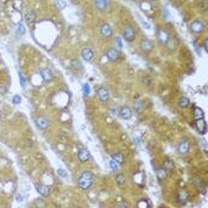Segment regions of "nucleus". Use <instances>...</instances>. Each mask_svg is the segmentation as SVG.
Here are the masks:
<instances>
[{
  "label": "nucleus",
  "instance_id": "ddd939ff",
  "mask_svg": "<svg viewBox=\"0 0 208 208\" xmlns=\"http://www.w3.org/2000/svg\"><path fill=\"white\" fill-rule=\"evenodd\" d=\"M157 36H158V39H160V42L163 43V44L168 43V41L170 39V37H169V35H168V32L164 31V30H160Z\"/></svg>",
  "mask_w": 208,
  "mask_h": 208
},
{
  "label": "nucleus",
  "instance_id": "9b49d317",
  "mask_svg": "<svg viewBox=\"0 0 208 208\" xmlns=\"http://www.w3.org/2000/svg\"><path fill=\"white\" fill-rule=\"evenodd\" d=\"M81 55H82V58L86 59V61H92V58H93V56H94V54H93V51H92L91 48H85V49H82Z\"/></svg>",
  "mask_w": 208,
  "mask_h": 208
},
{
  "label": "nucleus",
  "instance_id": "4c0bfd02",
  "mask_svg": "<svg viewBox=\"0 0 208 208\" xmlns=\"http://www.w3.org/2000/svg\"><path fill=\"white\" fill-rule=\"evenodd\" d=\"M203 48H205V50L207 51V41H205V46Z\"/></svg>",
  "mask_w": 208,
  "mask_h": 208
},
{
  "label": "nucleus",
  "instance_id": "cd10ccee",
  "mask_svg": "<svg viewBox=\"0 0 208 208\" xmlns=\"http://www.w3.org/2000/svg\"><path fill=\"white\" fill-rule=\"evenodd\" d=\"M24 32H25V29H24L23 24H19V25H18V27H17V33L24 35Z\"/></svg>",
  "mask_w": 208,
  "mask_h": 208
},
{
  "label": "nucleus",
  "instance_id": "e433bc0d",
  "mask_svg": "<svg viewBox=\"0 0 208 208\" xmlns=\"http://www.w3.org/2000/svg\"><path fill=\"white\" fill-rule=\"evenodd\" d=\"M59 174H61L62 176H67V174H64V173L62 171V169H61V170H59Z\"/></svg>",
  "mask_w": 208,
  "mask_h": 208
},
{
  "label": "nucleus",
  "instance_id": "f03ea898",
  "mask_svg": "<svg viewBox=\"0 0 208 208\" xmlns=\"http://www.w3.org/2000/svg\"><path fill=\"white\" fill-rule=\"evenodd\" d=\"M123 35H124V38L127 42H132L136 38V32H134V29L132 26H126L123 31Z\"/></svg>",
  "mask_w": 208,
  "mask_h": 208
},
{
  "label": "nucleus",
  "instance_id": "0eeeda50",
  "mask_svg": "<svg viewBox=\"0 0 208 208\" xmlns=\"http://www.w3.org/2000/svg\"><path fill=\"white\" fill-rule=\"evenodd\" d=\"M98 96H99V99H100L102 102H106L108 100V98H110V93H108V91L105 87H101L98 91Z\"/></svg>",
  "mask_w": 208,
  "mask_h": 208
},
{
  "label": "nucleus",
  "instance_id": "c85d7f7f",
  "mask_svg": "<svg viewBox=\"0 0 208 208\" xmlns=\"http://www.w3.org/2000/svg\"><path fill=\"white\" fill-rule=\"evenodd\" d=\"M73 64H74V67H75V68H77V69H78V70H82V65H81V63H80V62L77 61V59H74V61H73Z\"/></svg>",
  "mask_w": 208,
  "mask_h": 208
},
{
  "label": "nucleus",
  "instance_id": "473e14b6",
  "mask_svg": "<svg viewBox=\"0 0 208 208\" xmlns=\"http://www.w3.org/2000/svg\"><path fill=\"white\" fill-rule=\"evenodd\" d=\"M6 92V87L4 85H0V94H4Z\"/></svg>",
  "mask_w": 208,
  "mask_h": 208
},
{
  "label": "nucleus",
  "instance_id": "72a5a7b5",
  "mask_svg": "<svg viewBox=\"0 0 208 208\" xmlns=\"http://www.w3.org/2000/svg\"><path fill=\"white\" fill-rule=\"evenodd\" d=\"M13 102H14V104L20 102V98H19V96H14V98H13Z\"/></svg>",
  "mask_w": 208,
  "mask_h": 208
},
{
  "label": "nucleus",
  "instance_id": "f8f14e48",
  "mask_svg": "<svg viewBox=\"0 0 208 208\" xmlns=\"http://www.w3.org/2000/svg\"><path fill=\"white\" fill-rule=\"evenodd\" d=\"M140 48H142V50H143V51L149 53V51H151V50H152L153 43H152L151 41H149V39H144V41L142 42V44H140Z\"/></svg>",
  "mask_w": 208,
  "mask_h": 208
},
{
  "label": "nucleus",
  "instance_id": "f3484780",
  "mask_svg": "<svg viewBox=\"0 0 208 208\" xmlns=\"http://www.w3.org/2000/svg\"><path fill=\"white\" fill-rule=\"evenodd\" d=\"M188 197H189V195H188V193L185 190H180V193H178V196H177V199L178 201H180L182 205H184L187 201H188Z\"/></svg>",
  "mask_w": 208,
  "mask_h": 208
},
{
  "label": "nucleus",
  "instance_id": "aec40b11",
  "mask_svg": "<svg viewBox=\"0 0 208 208\" xmlns=\"http://www.w3.org/2000/svg\"><path fill=\"white\" fill-rule=\"evenodd\" d=\"M108 5H110V3L105 1V0H102V1H95V6L98 7L99 11H104V10H106Z\"/></svg>",
  "mask_w": 208,
  "mask_h": 208
},
{
  "label": "nucleus",
  "instance_id": "4468645a",
  "mask_svg": "<svg viewBox=\"0 0 208 208\" xmlns=\"http://www.w3.org/2000/svg\"><path fill=\"white\" fill-rule=\"evenodd\" d=\"M36 124H37V126L39 128H41V130H46L48 126H49V121L46 120L45 118H43V117H39L36 120Z\"/></svg>",
  "mask_w": 208,
  "mask_h": 208
},
{
  "label": "nucleus",
  "instance_id": "9d476101",
  "mask_svg": "<svg viewBox=\"0 0 208 208\" xmlns=\"http://www.w3.org/2000/svg\"><path fill=\"white\" fill-rule=\"evenodd\" d=\"M189 142L188 140H182L180 144H178V152H180L181 155H184L187 153L188 151H189Z\"/></svg>",
  "mask_w": 208,
  "mask_h": 208
},
{
  "label": "nucleus",
  "instance_id": "a878e982",
  "mask_svg": "<svg viewBox=\"0 0 208 208\" xmlns=\"http://www.w3.org/2000/svg\"><path fill=\"white\" fill-rule=\"evenodd\" d=\"M110 166H111V169H112L113 171H118L119 169H120V164L117 163V162L113 161V160L110 161Z\"/></svg>",
  "mask_w": 208,
  "mask_h": 208
},
{
  "label": "nucleus",
  "instance_id": "412c9836",
  "mask_svg": "<svg viewBox=\"0 0 208 208\" xmlns=\"http://www.w3.org/2000/svg\"><path fill=\"white\" fill-rule=\"evenodd\" d=\"M194 118L196 120L199 119H203V111L199 107H194Z\"/></svg>",
  "mask_w": 208,
  "mask_h": 208
},
{
  "label": "nucleus",
  "instance_id": "393cba45",
  "mask_svg": "<svg viewBox=\"0 0 208 208\" xmlns=\"http://www.w3.org/2000/svg\"><path fill=\"white\" fill-rule=\"evenodd\" d=\"M163 169H164L165 171H170V170H173V169H174V163H173L170 160H165Z\"/></svg>",
  "mask_w": 208,
  "mask_h": 208
},
{
  "label": "nucleus",
  "instance_id": "2eb2a0df",
  "mask_svg": "<svg viewBox=\"0 0 208 208\" xmlns=\"http://www.w3.org/2000/svg\"><path fill=\"white\" fill-rule=\"evenodd\" d=\"M41 74H42V77H43V80L45 82H49V81H51L53 80V73L50 69H42L41 70Z\"/></svg>",
  "mask_w": 208,
  "mask_h": 208
},
{
  "label": "nucleus",
  "instance_id": "f257e3e1",
  "mask_svg": "<svg viewBox=\"0 0 208 208\" xmlns=\"http://www.w3.org/2000/svg\"><path fill=\"white\" fill-rule=\"evenodd\" d=\"M93 182H94V176H93L92 173H89V171H83L80 175V177H78V185H80V188L83 189V190L91 188Z\"/></svg>",
  "mask_w": 208,
  "mask_h": 208
},
{
  "label": "nucleus",
  "instance_id": "5701e85b",
  "mask_svg": "<svg viewBox=\"0 0 208 208\" xmlns=\"http://www.w3.org/2000/svg\"><path fill=\"white\" fill-rule=\"evenodd\" d=\"M178 106L182 107V108H185L189 106V99L185 98V96H182L180 100H178Z\"/></svg>",
  "mask_w": 208,
  "mask_h": 208
},
{
  "label": "nucleus",
  "instance_id": "bb28decb",
  "mask_svg": "<svg viewBox=\"0 0 208 208\" xmlns=\"http://www.w3.org/2000/svg\"><path fill=\"white\" fill-rule=\"evenodd\" d=\"M157 176L160 180H165V177H166V171L163 169V168H161V169H158L157 170Z\"/></svg>",
  "mask_w": 208,
  "mask_h": 208
},
{
  "label": "nucleus",
  "instance_id": "dca6fc26",
  "mask_svg": "<svg viewBox=\"0 0 208 208\" xmlns=\"http://www.w3.org/2000/svg\"><path fill=\"white\" fill-rule=\"evenodd\" d=\"M37 190H38L39 194L43 195V196H48L49 194H50V188H49L48 185H45V184H38L37 185Z\"/></svg>",
  "mask_w": 208,
  "mask_h": 208
},
{
  "label": "nucleus",
  "instance_id": "20e7f679",
  "mask_svg": "<svg viewBox=\"0 0 208 208\" xmlns=\"http://www.w3.org/2000/svg\"><path fill=\"white\" fill-rule=\"evenodd\" d=\"M190 27H192V31H193V32L200 33V32L203 31L205 25H203L202 20H200V19H196V20H194V22L192 23V26H190Z\"/></svg>",
  "mask_w": 208,
  "mask_h": 208
},
{
  "label": "nucleus",
  "instance_id": "2f4dec72",
  "mask_svg": "<svg viewBox=\"0 0 208 208\" xmlns=\"http://www.w3.org/2000/svg\"><path fill=\"white\" fill-rule=\"evenodd\" d=\"M115 42H117V48H118V49H121V42H120V38L117 37V38H115Z\"/></svg>",
  "mask_w": 208,
  "mask_h": 208
},
{
  "label": "nucleus",
  "instance_id": "7c9ffc66",
  "mask_svg": "<svg viewBox=\"0 0 208 208\" xmlns=\"http://www.w3.org/2000/svg\"><path fill=\"white\" fill-rule=\"evenodd\" d=\"M143 82H144V83H145L146 86H149V85L151 83V78L146 76V77H144V78H143Z\"/></svg>",
  "mask_w": 208,
  "mask_h": 208
},
{
  "label": "nucleus",
  "instance_id": "6e6552de",
  "mask_svg": "<svg viewBox=\"0 0 208 208\" xmlns=\"http://www.w3.org/2000/svg\"><path fill=\"white\" fill-rule=\"evenodd\" d=\"M119 56H120V54H119V51L117 50V49L112 48V49H108V51H107V57L110 61L114 62V61H118V58Z\"/></svg>",
  "mask_w": 208,
  "mask_h": 208
},
{
  "label": "nucleus",
  "instance_id": "4be33fe9",
  "mask_svg": "<svg viewBox=\"0 0 208 208\" xmlns=\"http://www.w3.org/2000/svg\"><path fill=\"white\" fill-rule=\"evenodd\" d=\"M112 160L115 161V162L119 163V164H123V163H124V156H123L120 152H117V153H114V155L112 156Z\"/></svg>",
  "mask_w": 208,
  "mask_h": 208
},
{
  "label": "nucleus",
  "instance_id": "b1692460",
  "mask_svg": "<svg viewBox=\"0 0 208 208\" xmlns=\"http://www.w3.org/2000/svg\"><path fill=\"white\" fill-rule=\"evenodd\" d=\"M115 182H117L118 185H124L125 182H126V177H125V175H123V174L117 175V177H115Z\"/></svg>",
  "mask_w": 208,
  "mask_h": 208
},
{
  "label": "nucleus",
  "instance_id": "7ed1b4c3",
  "mask_svg": "<svg viewBox=\"0 0 208 208\" xmlns=\"http://www.w3.org/2000/svg\"><path fill=\"white\" fill-rule=\"evenodd\" d=\"M100 33H101V36L102 37H105V38H110L111 36H112V27H111V25L110 24H102L101 26H100Z\"/></svg>",
  "mask_w": 208,
  "mask_h": 208
},
{
  "label": "nucleus",
  "instance_id": "c9c22d12",
  "mask_svg": "<svg viewBox=\"0 0 208 208\" xmlns=\"http://www.w3.org/2000/svg\"><path fill=\"white\" fill-rule=\"evenodd\" d=\"M16 199H17V201L20 202V201H22V196H20V195H17V196H16Z\"/></svg>",
  "mask_w": 208,
  "mask_h": 208
},
{
  "label": "nucleus",
  "instance_id": "6ab92c4d",
  "mask_svg": "<svg viewBox=\"0 0 208 208\" xmlns=\"http://www.w3.org/2000/svg\"><path fill=\"white\" fill-rule=\"evenodd\" d=\"M36 20V13L33 11H30L25 14V22L29 24V25H31L33 22Z\"/></svg>",
  "mask_w": 208,
  "mask_h": 208
},
{
  "label": "nucleus",
  "instance_id": "1a4fd4ad",
  "mask_svg": "<svg viewBox=\"0 0 208 208\" xmlns=\"http://www.w3.org/2000/svg\"><path fill=\"white\" fill-rule=\"evenodd\" d=\"M78 160H80L81 162H87L89 158H91V153H89V151L87 150V149H81L80 151H78Z\"/></svg>",
  "mask_w": 208,
  "mask_h": 208
},
{
  "label": "nucleus",
  "instance_id": "f704fd0d",
  "mask_svg": "<svg viewBox=\"0 0 208 208\" xmlns=\"http://www.w3.org/2000/svg\"><path fill=\"white\" fill-rule=\"evenodd\" d=\"M117 208H128V206L125 205V203H120V205H118V206H117Z\"/></svg>",
  "mask_w": 208,
  "mask_h": 208
},
{
  "label": "nucleus",
  "instance_id": "c756f323",
  "mask_svg": "<svg viewBox=\"0 0 208 208\" xmlns=\"http://www.w3.org/2000/svg\"><path fill=\"white\" fill-rule=\"evenodd\" d=\"M56 5H57V6H59V8L62 10V8H64V7L67 6V3H65V1H57V3H56Z\"/></svg>",
  "mask_w": 208,
  "mask_h": 208
},
{
  "label": "nucleus",
  "instance_id": "39448f33",
  "mask_svg": "<svg viewBox=\"0 0 208 208\" xmlns=\"http://www.w3.org/2000/svg\"><path fill=\"white\" fill-rule=\"evenodd\" d=\"M119 115H120L121 119H125V120L130 119V118L132 117V111H131V108H130V107H127V106L121 107L120 110H119Z\"/></svg>",
  "mask_w": 208,
  "mask_h": 208
},
{
  "label": "nucleus",
  "instance_id": "a211bd4d",
  "mask_svg": "<svg viewBox=\"0 0 208 208\" xmlns=\"http://www.w3.org/2000/svg\"><path fill=\"white\" fill-rule=\"evenodd\" d=\"M133 110H134V112L138 113V114L143 113V111H144V101H142V100L136 101V104H134V106H133Z\"/></svg>",
  "mask_w": 208,
  "mask_h": 208
},
{
  "label": "nucleus",
  "instance_id": "423d86ee",
  "mask_svg": "<svg viewBox=\"0 0 208 208\" xmlns=\"http://www.w3.org/2000/svg\"><path fill=\"white\" fill-rule=\"evenodd\" d=\"M195 128L197 130V132L201 133V134H205L206 131H207V127H206V121L203 119H199V120H196L195 123Z\"/></svg>",
  "mask_w": 208,
  "mask_h": 208
}]
</instances>
